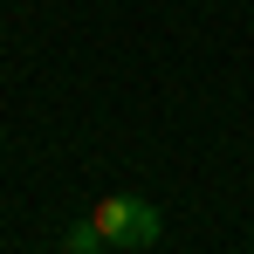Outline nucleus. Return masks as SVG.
Instances as JSON below:
<instances>
[{
    "instance_id": "nucleus-1",
    "label": "nucleus",
    "mask_w": 254,
    "mask_h": 254,
    "mask_svg": "<svg viewBox=\"0 0 254 254\" xmlns=\"http://www.w3.org/2000/svg\"><path fill=\"white\" fill-rule=\"evenodd\" d=\"M89 227L103 234V248H158V234H165L158 206L137 199V192H103L89 206Z\"/></svg>"
},
{
    "instance_id": "nucleus-2",
    "label": "nucleus",
    "mask_w": 254,
    "mask_h": 254,
    "mask_svg": "<svg viewBox=\"0 0 254 254\" xmlns=\"http://www.w3.org/2000/svg\"><path fill=\"white\" fill-rule=\"evenodd\" d=\"M62 254H103V234H96L89 220H76V227L62 234Z\"/></svg>"
}]
</instances>
